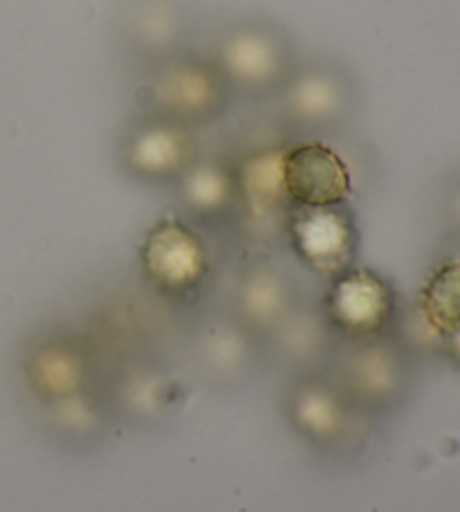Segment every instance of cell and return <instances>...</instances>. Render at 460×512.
<instances>
[{"instance_id": "obj_3", "label": "cell", "mask_w": 460, "mask_h": 512, "mask_svg": "<svg viewBox=\"0 0 460 512\" xmlns=\"http://www.w3.org/2000/svg\"><path fill=\"white\" fill-rule=\"evenodd\" d=\"M236 97L200 48L184 50L135 75V111L205 133L223 122Z\"/></svg>"}, {"instance_id": "obj_4", "label": "cell", "mask_w": 460, "mask_h": 512, "mask_svg": "<svg viewBox=\"0 0 460 512\" xmlns=\"http://www.w3.org/2000/svg\"><path fill=\"white\" fill-rule=\"evenodd\" d=\"M113 153L124 176L144 185H176L205 144L196 128L135 111L117 131Z\"/></svg>"}, {"instance_id": "obj_12", "label": "cell", "mask_w": 460, "mask_h": 512, "mask_svg": "<svg viewBox=\"0 0 460 512\" xmlns=\"http://www.w3.org/2000/svg\"><path fill=\"white\" fill-rule=\"evenodd\" d=\"M447 216L449 223L454 225V230L460 232V180L454 182V187L447 196Z\"/></svg>"}, {"instance_id": "obj_11", "label": "cell", "mask_w": 460, "mask_h": 512, "mask_svg": "<svg viewBox=\"0 0 460 512\" xmlns=\"http://www.w3.org/2000/svg\"><path fill=\"white\" fill-rule=\"evenodd\" d=\"M440 344H443V351L447 353V358L452 360L456 367H460V324L440 337Z\"/></svg>"}, {"instance_id": "obj_7", "label": "cell", "mask_w": 460, "mask_h": 512, "mask_svg": "<svg viewBox=\"0 0 460 512\" xmlns=\"http://www.w3.org/2000/svg\"><path fill=\"white\" fill-rule=\"evenodd\" d=\"M294 308L297 304L292 283L272 265H252L238 281L236 310L250 328L276 331L294 313Z\"/></svg>"}, {"instance_id": "obj_2", "label": "cell", "mask_w": 460, "mask_h": 512, "mask_svg": "<svg viewBox=\"0 0 460 512\" xmlns=\"http://www.w3.org/2000/svg\"><path fill=\"white\" fill-rule=\"evenodd\" d=\"M283 135H335L355 120L362 84L348 61L335 54H303L279 95L272 99Z\"/></svg>"}, {"instance_id": "obj_6", "label": "cell", "mask_w": 460, "mask_h": 512, "mask_svg": "<svg viewBox=\"0 0 460 512\" xmlns=\"http://www.w3.org/2000/svg\"><path fill=\"white\" fill-rule=\"evenodd\" d=\"M173 187L184 209L198 218H220L243 207L238 164L223 155L205 151Z\"/></svg>"}, {"instance_id": "obj_9", "label": "cell", "mask_w": 460, "mask_h": 512, "mask_svg": "<svg viewBox=\"0 0 460 512\" xmlns=\"http://www.w3.org/2000/svg\"><path fill=\"white\" fill-rule=\"evenodd\" d=\"M146 265L153 277L169 288H182L202 272V252L198 241L191 239L187 230L176 225L160 227L158 234L146 248Z\"/></svg>"}, {"instance_id": "obj_8", "label": "cell", "mask_w": 460, "mask_h": 512, "mask_svg": "<svg viewBox=\"0 0 460 512\" xmlns=\"http://www.w3.org/2000/svg\"><path fill=\"white\" fill-rule=\"evenodd\" d=\"M283 180L288 196L308 207H328L346 191V176L319 146L285 151Z\"/></svg>"}, {"instance_id": "obj_5", "label": "cell", "mask_w": 460, "mask_h": 512, "mask_svg": "<svg viewBox=\"0 0 460 512\" xmlns=\"http://www.w3.org/2000/svg\"><path fill=\"white\" fill-rule=\"evenodd\" d=\"M115 48L137 72L198 48L196 16L184 0H124L113 25Z\"/></svg>"}, {"instance_id": "obj_10", "label": "cell", "mask_w": 460, "mask_h": 512, "mask_svg": "<svg viewBox=\"0 0 460 512\" xmlns=\"http://www.w3.org/2000/svg\"><path fill=\"white\" fill-rule=\"evenodd\" d=\"M422 310L438 337L460 324V256L440 265L429 279Z\"/></svg>"}, {"instance_id": "obj_1", "label": "cell", "mask_w": 460, "mask_h": 512, "mask_svg": "<svg viewBox=\"0 0 460 512\" xmlns=\"http://www.w3.org/2000/svg\"><path fill=\"white\" fill-rule=\"evenodd\" d=\"M200 50L234 97L250 102H272L303 57L294 36L268 16L229 18L209 34Z\"/></svg>"}]
</instances>
